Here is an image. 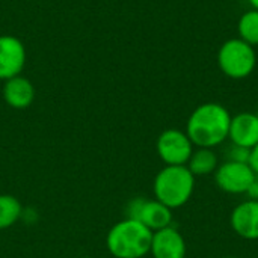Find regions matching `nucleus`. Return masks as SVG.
I'll list each match as a JSON object with an SVG mask.
<instances>
[{
    "label": "nucleus",
    "instance_id": "18",
    "mask_svg": "<svg viewBox=\"0 0 258 258\" xmlns=\"http://www.w3.org/2000/svg\"><path fill=\"white\" fill-rule=\"evenodd\" d=\"M246 197H248V200L258 201V175L257 178L252 181V184L249 186V189H248V192H246Z\"/></svg>",
    "mask_w": 258,
    "mask_h": 258
},
{
    "label": "nucleus",
    "instance_id": "8",
    "mask_svg": "<svg viewBox=\"0 0 258 258\" xmlns=\"http://www.w3.org/2000/svg\"><path fill=\"white\" fill-rule=\"evenodd\" d=\"M26 63V48L12 35L0 36V79L9 80L20 76Z\"/></svg>",
    "mask_w": 258,
    "mask_h": 258
},
{
    "label": "nucleus",
    "instance_id": "7",
    "mask_svg": "<svg viewBox=\"0 0 258 258\" xmlns=\"http://www.w3.org/2000/svg\"><path fill=\"white\" fill-rule=\"evenodd\" d=\"M127 218L139 221L153 233L172 225V210L157 200L136 198L130 201L127 207Z\"/></svg>",
    "mask_w": 258,
    "mask_h": 258
},
{
    "label": "nucleus",
    "instance_id": "20",
    "mask_svg": "<svg viewBox=\"0 0 258 258\" xmlns=\"http://www.w3.org/2000/svg\"><path fill=\"white\" fill-rule=\"evenodd\" d=\"M224 258H236V257H224Z\"/></svg>",
    "mask_w": 258,
    "mask_h": 258
},
{
    "label": "nucleus",
    "instance_id": "9",
    "mask_svg": "<svg viewBox=\"0 0 258 258\" xmlns=\"http://www.w3.org/2000/svg\"><path fill=\"white\" fill-rule=\"evenodd\" d=\"M150 252L154 258H186L187 246L181 233L171 225L153 233Z\"/></svg>",
    "mask_w": 258,
    "mask_h": 258
},
{
    "label": "nucleus",
    "instance_id": "14",
    "mask_svg": "<svg viewBox=\"0 0 258 258\" xmlns=\"http://www.w3.org/2000/svg\"><path fill=\"white\" fill-rule=\"evenodd\" d=\"M239 38L249 45H258V11H246L237 23Z\"/></svg>",
    "mask_w": 258,
    "mask_h": 258
},
{
    "label": "nucleus",
    "instance_id": "3",
    "mask_svg": "<svg viewBox=\"0 0 258 258\" xmlns=\"http://www.w3.org/2000/svg\"><path fill=\"white\" fill-rule=\"evenodd\" d=\"M195 178L197 177L189 171L186 165H166L157 172L154 178V197L171 210L180 209L192 198L195 190Z\"/></svg>",
    "mask_w": 258,
    "mask_h": 258
},
{
    "label": "nucleus",
    "instance_id": "1",
    "mask_svg": "<svg viewBox=\"0 0 258 258\" xmlns=\"http://www.w3.org/2000/svg\"><path fill=\"white\" fill-rule=\"evenodd\" d=\"M231 113L219 103L200 104L187 118L186 135L197 148H215L228 139Z\"/></svg>",
    "mask_w": 258,
    "mask_h": 258
},
{
    "label": "nucleus",
    "instance_id": "10",
    "mask_svg": "<svg viewBox=\"0 0 258 258\" xmlns=\"http://www.w3.org/2000/svg\"><path fill=\"white\" fill-rule=\"evenodd\" d=\"M233 231L245 240H258V201L246 200L237 204L230 216Z\"/></svg>",
    "mask_w": 258,
    "mask_h": 258
},
{
    "label": "nucleus",
    "instance_id": "5",
    "mask_svg": "<svg viewBox=\"0 0 258 258\" xmlns=\"http://www.w3.org/2000/svg\"><path fill=\"white\" fill-rule=\"evenodd\" d=\"M216 186L230 195H246L249 186L257 178V174L249 163L227 160L215 171Z\"/></svg>",
    "mask_w": 258,
    "mask_h": 258
},
{
    "label": "nucleus",
    "instance_id": "12",
    "mask_svg": "<svg viewBox=\"0 0 258 258\" xmlns=\"http://www.w3.org/2000/svg\"><path fill=\"white\" fill-rule=\"evenodd\" d=\"M3 98L14 109H26L35 100V88L29 79L15 76L9 80H5Z\"/></svg>",
    "mask_w": 258,
    "mask_h": 258
},
{
    "label": "nucleus",
    "instance_id": "6",
    "mask_svg": "<svg viewBox=\"0 0 258 258\" xmlns=\"http://www.w3.org/2000/svg\"><path fill=\"white\" fill-rule=\"evenodd\" d=\"M157 154L169 166H180L187 165L195 145L186 135V132L177 128H168L160 133L157 138Z\"/></svg>",
    "mask_w": 258,
    "mask_h": 258
},
{
    "label": "nucleus",
    "instance_id": "13",
    "mask_svg": "<svg viewBox=\"0 0 258 258\" xmlns=\"http://www.w3.org/2000/svg\"><path fill=\"white\" fill-rule=\"evenodd\" d=\"M186 166L195 177H206L215 174L219 166V159L212 148H195Z\"/></svg>",
    "mask_w": 258,
    "mask_h": 258
},
{
    "label": "nucleus",
    "instance_id": "15",
    "mask_svg": "<svg viewBox=\"0 0 258 258\" xmlns=\"http://www.w3.org/2000/svg\"><path fill=\"white\" fill-rule=\"evenodd\" d=\"M21 204L12 195H0V230L12 227L21 216Z\"/></svg>",
    "mask_w": 258,
    "mask_h": 258
},
{
    "label": "nucleus",
    "instance_id": "19",
    "mask_svg": "<svg viewBox=\"0 0 258 258\" xmlns=\"http://www.w3.org/2000/svg\"><path fill=\"white\" fill-rule=\"evenodd\" d=\"M248 2L251 3L252 9H257V11H258V0H248Z\"/></svg>",
    "mask_w": 258,
    "mask_h": 258
},
{
    "label": "nucleus",
    "instance_id": "11",
    "mask_svg": "<svg viewBox=\"0 0 258 258\" xmlns=\"http://www.w3.org/2000/svg\"><path fill=\"white\" fill-rule=\"evenodd\" d=\"M228 139L231 144L252 150L258 144V115L252 112H240L231 116Z\"/></svg>",
    "mask_w": 258,
    "mask_h": 258
},
{
    "label": "nucleus",
    "instance_id": "4",
    "mask_svg": "<svg viewBox=\"0 0 258 258\" xmlns=\"http://www.w3.org/2000/svg\"><path fill=\"white\" fill-rule=\"evenodd\" d=\"M257 63V54L252 45L240 38L225 41L218 51L219 70L230 79H245L251 76Z\"/></svg>",
    "mask_w": 258,
    "mask_h": 258
},
{
    "label": "nucleus",
    "instance_id": "17",
    "mask_svg": "<svg viewBox=\"0 0 258 258\" xmlns=\"http://www.w3.org/2000/svg\"><path fill=\"white\" fill-rule=\"evenodd\" d=\"M249 165L254 169V172L258 175V144L251 150V156H249Z\"/></svg>",
    "mask_w": 258,
    "mask_h": 258
},
{
    "label": "nucleus",
    "instance_id": "16",
    "mask_svg": "<svg viewBox=\"0 0 258 258\" xmlns=\"http://www.w3.org/2000/svg\"><path fill=\"white\" fill-rule=\"evenodd\" d=\"M228 160L231 162H242V163H249V156H251V150L239 147L231 144V147L228 148Z\"/></svg>",
    "mask_w": 258,
    "mask_h": 258
},
{
    "label": "nucleus",
    "instance_id": "2",
    "mask_svg": "<svg viewBox=\"0 0 258 258\" xmlns=\"http://www.w3.org/2000/svg\"><path fill=\"white\" fill-rule=\"evenodd\" d=\"M153 231L135 219L115 224L106 239L109 252L115 258H142L150 254Z\"/></svg>",
    "mask_w": 258,
    "mask_h": 258
}]
</instances>
